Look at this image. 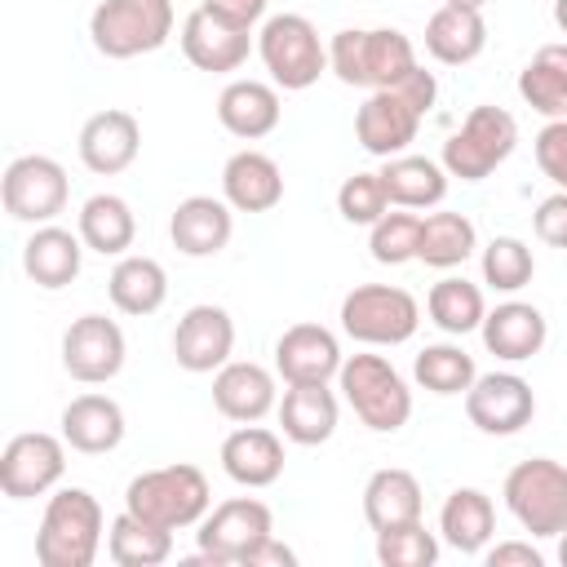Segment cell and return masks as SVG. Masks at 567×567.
I'll return each mask as SVG.
<instances>
[{"mask_svg":"<svg viewBox=\"0 0 567 567\" xmlns=\"http://www.w3.org/2000/svg\"><path fill=\"white\" fill-rule=\"evenodd\" d=\"M230 204L213 199V195H190L173 208V221H168V235H173V248L186 252V257H217L226 244H230Z\"/></svg>","mask_w":567,"mask_h":567,"instance_id":"20","label":"cell"},{"mask_svg":"<svg viewBox=\"0 0 567 567\" xmlns=\"http://www.w3.org/2000/svg\"><path fill=\"white\" fill-rule=\"evenodd\" d=\"M443 4H461V9H483L487 0H443Z\"/></svg>","mask_w":567,"mask_h":567,"instance_id":"51","label":"cell"},{"mask_svg":"<svg viewBox=\"0 0 567 567\" xmlns=\"http://www.w3.org/2000/svg\"><path fill=\"white\" fill-rule=\"evenodd\" d=\"M221 195L239 213H270L284 199V173L261 151H235L221 168Z\"/></svg>","mask_w":567,"mask_h":567,"instance_id":"21","label":"cell"},{"mask_svg":"<svg viewBox=\"0 0 567 567\" xmlns=\"http://www.w3.org/2000/svg\"><path fill=\"white\" fill-rule=\"evenodd\" d=\"M341 346L323 323H292L275 346V368L288 385H319L341 372Z\"/></svg>","mask_w":567,"mask_h":567,"instance_id":"17","label":"cell"},{"mask_svg":"<svg viewBox=\"0 0 567 567\" xmlns=\"http://www.w3.org/2000/svg\"><path fill=\"white\" fill-rule=\"evenodd\" d=\"M66 195H71L66 168L49 155H18L0 177V199H4V213L13 221L49 226L66 208Z\"/></svg>","mask_w":567,"mask_h":567,"instance_id":"10","label":"cell"},{"mask_svg":"<svg viewBox=\"0 0 567 567\" xmlns=\"http://www.w3.org/2000/svg\"><path fill=\"white\" fill-rule=\"evenodd\" d=\"M115 310L124 315H155L168 297V275L155 257H120V266L106 279Z\"/></svg>","mask_w":567,"mask_h":567,"instance_id":"34","label":"cell"},{"mask_svg":"<svg viewBox=\"0 0 567 567\" xmlns=\"http://www.w3.org/2000/svg\"><path fill=\"white\" fill-rule=\"evenodd\" d=\"M248 49H252V27L226 18L213 4L190 9L186 22H182V53L199 71H213V75L239 71L248 62Z\"/></svg>","mask_w":567,"mask_h":567,"instance_id":"11","label":"cell"},{"mask_svg":"<svg viewBox=\"0 0 567 567\" xmlns=\"http://www.w3.org/2000/svg\"><path fill=\"white\" fill-rule=\"evenodd\" d=\"M416 323H421L416 297L390 284H359L341 301V328L363 346H399L416 332Z\"/></svg>","mask_w":567,"mask_h":567,"instance_id":"9","label":"cell"},{"mask_svg":"<svg viewBox=\"0 0 567 567\" xmlns=\"http://www.w3.org/2000/svg\"><path fill=\"white\" fill-rule=\"evenodd\" d=\"M328 66L337 71L341 84L372 93V89H394L421 62H416L412 40L403 31H394V27H377V31L346 27L328 44Z\"/></svg>","mask_w":567,"mask_h":567,"instance_id":"1","label":"cell"},{"mask_svg":"<svg viewBox=\"0 0 567 567\" xmlns=\"http://www.w3.org/2000/svg\"><path fill=\"white\" fill-rule=\"evenodd\" d=\"M80 257H84L80 235L62 230V226H40L22 248V270L40 288H66L80 275Z\"/></svg>","mask_w":567,"mask_h":567,"instance_id":"30","label":"cell"},{"mask_svg":"<svg viewBox=\"0 0 567 567\" xmlns=\"http://www.w3.org/2000/svg\"><path fill=\"white\" fill-rule=\"evenodd\" d=\"M518 93L545 120H567V44H545L518 71Z\"/></svg>","mask_w":567,"mask_h":567,"instance_id":"33","label":"cell"},{"mask_svg":"<svg viewBox=\"0 0 567 567\" xmlns=\"http://www.w3.org/2000/svg\"><path fill=\"white\" fill-rule=\"evenodd\" d=\"M363 518L372 532H390L421 518V483L408 470H377L363 487Z\"/></svg>","mask_w":567,"mask_h":567,"instance_id":"29","label":"cell"},{"mask_svg":"<svg viewBox=\"0 0 567 567\" xmlns=\"http://www.w3.org/2000/svg\"><path fill=\"white\" fill-rule=\"evenodd\" d=\"M204 4L221 9L226 18H235V22H244V27H252V22L266 13V0H204Z\"/></svg>","mask_w":567,"mask_h":567,"instance_id":"49","label":"cell"},{"mask_svg":"<svg viewBox=\"0 0 567 567\" xmlns=\"http://www.w3.org/2000/svg\"><path fill=\"white\" fill-rule=\"evenodd\" d=\"M62 368L84 381L102 385L124 368V332L106 315H80L62 337Z\"/></svg>","mask_w":567,"mask_h":567,"instance_id":"15","label":"cell"},{"mask_svg":"<svg viewBox=\"0 0 567 567\" xmlns=\"http://www.w3.org/2000/svg\"><path fill=\"white\" fill-rule=\"evenodd\" d=\"M545 315L527 301H505L496 310L483 315V346L496 354V359H509V363H523L532 354H540L545 346Z\"/></svg>","mask_w":567,"mask_h":567,"instance_id":"26","label":"cell"},{"mask_svg":"<svg viewBox=\"0 0 567 567\" xmlns=\"http://www.w3.org/2000/svg\"><path fill=\"white\" fill-rule=\"evenodd\" d=\"M102 545V505L84 487H62L49 496L40 532H35V558L40 567H93Z\"/></svg>","mask_w":567,"mask_h":567,"instance_id":"2","label":"cell"},{"mask_svg":"<svg viewBox=\"0 0 567 567\" xmlns=\"http://www.w3.org/2000/svg\"><path fill=\"white\" fill-rule=\"evenodd\" d=\"M505 505L532 536H563L567 532V465L549 456L518 461L505 474Z\"/></svg>","mask_w":567,"mask_h":567,"instance_id":"6","label":"cell"},{"mask_svg":"<svg viewBox=\"0 0 567 567\" xmlns=\"http://www.w3.org/2000/svg\"><path fill=\"white\" fill-rule=\"evenodd\" d=\"M257 53L270 71V80L279 89H310L323 66H328V49L319 44V31L310 27V18L301 13H275L266 18L261 35H257Z\"/></svg>","mask_w":567,"mask_h":567,"instance_id":"8","label":"cell"},{"mask_svg":"<svg viewBox=\"0 0 567 567\" xmlns=\"http://www.w3.org/2000/svg\"><path fill=\"white\" fill-rule=\"evenodd\" d=\"M412 377H416V385L430 390V394H465L478 372H474V359H470L461 346L439 341V346H425V350L416 354Z\"/></svg>","mask_w":567,"mask_h":567,"instance_id":"39","label":"cell"},{"mask_svg":"<svg viewBox=\"0 0 567 567\" xmlns=\"http://www.w3.org/2000/svg\"><path fill=\"white\" fill-rule=\"evenodd\" d=\"M416 244H421V217H412V213H385L381 221H372V235H368L372 261H381V266L416 261Z\"/></svg>","mask_w":567,"mask_h":567,"instance_id":"42","label":"cell"},{"mask_svg":"<svg viewBox=\"0 0 567 567\" xmlns=\"http://www.w3.org/2000/svg\"><path fill=\"white\" fill-rule=\"evenodd\" d=\"M279 425L301 447L328 443L332 430H337V394L328 390V381H319V385H288L284 403H279Z\"/></svg>","mask_w":567,"mask_h":567,"instance_id":"28","label":"cell"},{"mask_svg":"<svg viewBox=\"0 0 567 567\" xmlns=\"http://www.w3.org/2000/svg\"><path fill=\"white\" fill-rule=\"evenodd\" d=\"M230 346H235V323L221 306H190L182 319H177V332H173V354H177V368L186 372H213L230 359Z\"/></svg>","mask_w":567,"mask_h":567,"instance_id":"18","label":"cell"},{"mask_svg":"<svg viewBox=\"0 0 567 567\" xmlns=\"http://www.w3.org/2000/svg\"><path fill=\"white\" fill-rule=\"evenodd\" d=\"M394 89H399V93H403V97H408V102H412L421 115H425V111L434 106V97H439V84H434V75H430L425 66H416L412 75H403Z\"/></svg>","mask_w":567,"mask_h":567,"instance_id":"47","label":"cell"},{"mask_svg":"<svg viewBox=\"0 0 567 567\" xmlns=\"http://www.w3.org/2000/svg\"><path fill=\"white\" fill-rule=\"evenodd\" d=\"M62 439L84 452V456H102L111 447H120L124 439V412L115 399L106 394H80L62 408Z\"/></svg>","mask_w":567,"mask_h":567,"instance_id":"25","label":"cell"},{"mask_svg":"<svg viewBox=\"0 0 567 567\" xmlns=\"http://www.w3.org/2000/svg\"><path fill=\"white\" fill-rule=\"evenodd\" d=\"M213 403L239 425L261 421L275 408V377L261 363H221L213 377Z\"/></svg>","mask_w":567,"mask_h":567,"instance_id":"24","label":"cell"},{"mask_svg":"<svg viewBox=\"0 0 567 567\" xmlns=\"http://www.w3.org/2000/svg\"><path fill=\"white\" fill-rule=\"evenodd\" d=\"M106 549H111V563L120 567H159L173 554V532L124 509L106 532Z\"/></svg>","mask_w":567,"mask_h":567,"instance_id":"36","label":"cell"},{"mask_svg":"<svg viewBox=\"0 0 567 567\" xmlns=\"http://www.w3.org/2000/svg\"><path fill=\"white\" fill-rule=\"evenodd\" d=\"M66 470V439L53 434H13L0 452V492L9 501L44 496Z\"/></svg>","mask_w":567,"mask_h":567,"instance_id":"12","label":"cell"},{"mask_svg":"<svg viewBox=\"0 0 567 567\" xmlns=\"http://www.w3.org/2000/svg\"><path fill=\"white\" fill-rule=\"evenodd\" d=\"M217 120L226 133H235L244 142L266 137L279 124V93L261 80H235L217 97Z\"/></svg>","mask_w":567,"mask_h":567,"instance_id":"27","label":"cell"},{"mask_svg":"<svg viewBox=\"0 0 567 567\" xmlns=\"http://www.w3.org/2000/svg\"><path fill=\"white\" fill-rule=\"evenodd\" d=\"M536 275V257L523 239L514 235H496L487 248H483V279L496 288V292H518L523 284H532Z\"/></svg>","mask_w":567,"mask_h":567,"instance_id":"40","label":"cell"},{"mask_svg":"<svg viewBox=\"0 0 567 567\" xmlns=\"http://www.w3.org/2000/svg\"><path fill=\"white\" fill-rule=\"evenodd\" d=\"M239 567H297V554H292L284 540H275V532H270L266 540H257V545L244 554Z\"/></svg>","mask_w":567,"mask_h":567,"instance_id":"46","label":"cell"},{"mask_svg":"<svg viewBox=\"0 0 567 567\" xmlns=\"http://www.w3.org/2000/svg\"><path fill=\"white\" fill-rule=\"evenodd\" d=\"M558 563H563V567H567V532H563V536H558Z\"/></svg>","mask_w":567,"mask_h":567,"instance_id":"52","label":"cell"},{"mask_svg":"<svg viewBox=\"0 0 567 567\" xmlns=\"http://www.w3.org/2000/svg\"><path fill=\"white\" fill-rule=\"evenodd\" d=\"M133 235H137V221H133V208L120 195L84 199V208H80V239H84V248H93L102 257H120L124 248H133Z\"/></svg>","mask_w":567,"mask_h":567,"instance_id":"35","label":"cell"},{"mask_svg":"<svg viewBox=\"0 0 567 567\" xmlns=\"http://www.w3.org/2000/svg\"><path fill=\"white\" fill-rule=\"evenodd\" d=\"M221 470L239 487H270L284 474V443H279V434L275 430H261L252 421L239 425L221 443Z\"/></svg>","mask_w":567,"mask_h":567,"instance_id":"22","label":"cell"},{"mask_svg":"<svg viewBox=\"0 0 567 567\" xmlns=\"http://www.w3.org/2000/svg\"><path fill=\"white\" fill-rule=\"evenodd\" d=\"M337 377H341L346 403L354 408V416L368 430L394 434V430L408 425V416H412V390L390 368V359H381V354H350Z\"/></svg>","mask_w":567,"mask_h":567,"instance_id":"4","label":"cell"},{"mask_svg":"<svg viewBox=\"0 0 567 567\" xmlns=\"http://www.w3.org/2000/svg\"><path fill=\"white\" fill-rule=\"evenodd\" d=\"M487 49V22L483 9H461V4H443L430 13L425 22V53L443 66H461L474 62Z\"/></svg>","mask_w":567,"mask_h":567,"instance_id":"23","label":"cell"},{"mask_svg":"<svg viewBox=\"0 0 567 567\" xmlns=\"http://www.w3.org/2000/svg\"><path fill=\"white\" fill-rule=\"evenodd\" d=\"M213 505V492H208V478L204 470L195 465H164V470H146L128 483L124 492V509L155 523V527H190L208 514Z\"/></svg>","mask_w":567,"mask_h":567,"instance_id":"3","label":"cell"},{"mask_svg":"<svg viewBox=\"0 0 567 567\" xmlns=\"http://www.w3.org/2000/svg\"><path fill=\"white\" fill-rule=\"evenodd\" d=\"M89 35L106 58L155 53L173 35V0H102L89 18Z\"/></svg>","mask_w":567,"mask_h":567,"instance_id":"5","label":"cell"},{"mask_svg":"<svg viewBox=\"0 0 567 567\" xmlns=\"http://www.w3.org/2000/svg\"><path fill=\"white\" fill-rule=\"evenodd\" d=\"M474 221L465 213H430L421 221V244H416V261L434 266V270H452L474 252Z\"/></svg>","mask_w":567,"mask_h":567,"instance_id":"37","label":"cell"},{"mask_svg":"<svg viewBox=\"0 0 567 567\" xmlns=\"http://www.w3.org/2000/svg\"><path fill=\"white\" fill-rule=\"evenodd\" d=\"M270 532H275V514L261 501H252V496L221 501L199 523V558H208V563H244V554L257 540H266Z\"/></svg>","mask_w":567,"mask_h":567,"instance_id":"13","label":"cell"},{"mask_svg":"<svg viewBox=\"0 0 567 567\" xmlns=\"http://www.w3.org/2000/svg\"><path fill=\"white\" fill-rule=\"evenodd\" d=\"M381 186L399 208H430L447 195V168L425 155H390L381 164Z\"/></svg>","mask_w":567,"mask_h":567,"instance_id":"32","label":"cell"},{"mask_svg":"<svg viewBox=\"0 0 567 567\" xmlns=\"http://www.w3.org/2000/svg\"><path fill=\"white\" fill-rule=\"evenodd\" d=\"M439 532H443V540H447L456 554H478V549L492 540V532H496L492 496L478 492V487H456V492L443 501Z\"/></svg>","mask_w":567,"mask_h":567,"instance_id":"31","label":"cell"},{"mask_svg":"<svg viewBox=\"0 0 567 567\" xmlns=\"http://www.w3.org/2000/svg\"><path fill=\"white\" fill-rule=\"evenodd\" d=\"M540 549H532L527 540H505L487 549V567H540Z\"/></svg>","mask_w":567,"mask_h":567,"instance_id":"48","label":"cell"},{"mask_svg":"<svg viewBox=\"0 0 567 567\" xmlns=\"http://www.w3.org/2000/svg\"><path fill=\"white\" fill-rule=\"evenodd\" d=\"M536 164L558 190H567V120H549L536 133Z\"/></svg>","mask_w":567,"mask_h":567,"instance_id":"44","label":"cell"},{"mask_svg":"<svg viewBox=\"0 0 567 567\" xmlns=\"http://www.w3.org/2000/svg\"><path fill=\"white\" fill-rule=\"evenodd\" d=\"M425 310H430V319H434L447 337H465V332L483 328V315H487L478 284H470V279H452V275L439 279V284L430 288Z\"/></svg>","mask_w":567,"mask_h":567,"instance_id":"38","label":"cell"},{"mask_svg":"<svg viewBox=\"0 0 567 567\" xmlns=\"http://www.w3.org/2000/svg\"><path fill=\"white\" fill-rule=\"evenodd\" d=\"M421 111L399 93V89H372L368 102L359 106L354 115V133H359V146L377 159H390V155H403L416 133H421Z\"/></svg>","mask_w":567,"mask_h":567,"instance_id":"16","label":"cell"},{"mask_svg":"<svg viewBox=\"0 0 567 567\" xmlns=\"http://www.w3.org/2000/svg\"><path fill=\"white\" fill-rule=\"evenodd\" d=\"M532 226H536V239H540V244L567 248V190L540 199L536 213H532Z\"/></svg>","mask_w":567,"mask_h":567,"instance_id":"45","label":"cell"},{"mask_svg":"<svg viewBox=\"0 0 567 567\" xmlns=\"http://www.w3.org/2000/svg\"><path fill=\"white\" fill-rule=\"evenodd\" d=\"M536 412V394L523 377L514 372H487V377H474V385L465 390V416L470 425H478L483 434H518Z\"/></svg>","mask_w":567,"mask_h":567,"instance_id":"14","label":"cell"},{"mask_svg":"<svg viewBox=\"0 0 567 567\" xmlns=\"http://www.w3.org/2000/svg\"><path fill=\"white\" fill-rule=\"evenodd\" d=\"M554 22L567 31V0H554Z\"/></svg>","mask_w":567,"mask_h":567,"instance_id":"50","label":"cell"},{"mask_svg":"<svg viewBox=\"0 0 567 567\" xmlns=\"http://www.w3.org/2000/svg\"><path fill=\"white\" fill-rule=\"evenodd\" d=\"M439 558V540L434 532H425V523H403L390 532H377V563L381 567H434Z\"/></svg>","mask_w":567,"mask_h":567,"instance_id":"41","label":"cell"},{"mask_svg":"<svg viewBox=\"0 0 567 567\" xmlns=\"http://www.w3.org/2000/svg\"><path fill=\"white\" fill-rule=\"evenodd\" d=\"M337 213L350 221V226H372L390 213V195L381 186V173H354L341 182L337 190Z\"/></svg>","mask_w":567,"mask_h":567,"instance_id":"43","label":"cell"},{"mask_svg":"<svg viewBox=\"0 0 567 567\" xmlns=\"http://www.w3.org/2000/svg\"><path fill=\"white\" fill-rule=\"evenodd\" d=\"M137 146H142V128L128 111L111 106V111H97L84 120L80 128V159L89 173L97 177H115L124 173L133 159H137Z\"/></svg>","mask_w":567,"mask_h":567,"instance_id":"19","label":"cell"},{"mask_svg":"<svg viewBox=\"0 0 567 567\" xmlns=\"http://www.w3.org/2000/svg\"><path fill=\"white\" fill-rule=\"evenodd\" d=\"M518 142V124L509 111L501 106H474L461 128L443 142V168L447 177H461V182H483L496 164L509 159Z\"/></svg>","mask_w":567,"mask_h":567,"instance_id":"7","label":"cell"}]
</instances>
